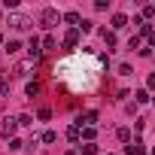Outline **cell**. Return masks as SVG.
I'll use <instances>...</instances> for the list:
<instances>
[{"mask_svg":"<svg viewBox=\"0 0 155 155\" xmlns=\"http://www.w3.org/2000/svg\"><path fill=\"white\" fill-rule=\"evenodd\" d=\"M64 21H67V25H79L82 18H79V12H67V15H64Z\"/></svg>","mask_w":155,"mask_h":155,"instance_id":"52a82bcc","label":"cell"},{"mask_svg":"<svg viewBox=\"0 0 155 155\" xmlns=\"http://www.w3.org/2000/svg\"><path fill=\"white\" fill-rule=\"evenodd\" d=\"M18 49H21V43H18V40H9V43H6V52H9V55H15Z\"/></svg>","mask_w":155,"mask_h":155,"instance_id":"ba28073f","label":"cell"},{"mask_svg":"<svg viewBox=\"0 0 155 155\" xmlns=\"http://www.w3.org/2000/svg\"><path fill=\"white\" fill-rule=\"evenodd\" d=\"M61 15H58V9H43V15H40V21H43V28H55V21H58Z\"/></svg>","mask_w":155,"mask_h":155,"instance_id":"6da1fadb","label":"cell"},{"mask_svg":"<svg viewBox=\"0 0 155 155\" xmlns=\"http://www.w3.org/2000/svg\"><path fill=\"white\" fill-rule=\"evenodd\" d=\"M104 40H107V46H116V34L113 31H104Z\"/></svg>","mask_w":155,"mask_h":155,"instance_id":"8fae6325","label":"cell"},{"mask_svg":"<svg viewBox=\"0 0 155 155\" xmlns=\"http://www.w3.org/2000/svg\"><path fill=\"white\" fill-rule=\"evenodd\" d=\"M9 25H12L15 31H25V28L31 25V18H28V15H12V18H9Z\"/></svg>","mask_w":155,"mask_h":155,"instance_id":"7a4b0ae2","label":"cell"},{"mask_svg":"<svg viewBox=\"0 0 155 155\" xmlns=\"http://www.w3.org/2000/svg\"><path fill=\"white\" fill-rule=\"evenodd\" d=\"M79 149H82L85 155H97V146H94V143H85V146H79Z\"/></svg>","mask_w":155,"mask_h":155,"instance_id":"9c48e42d","label":"cell"},{"mask_svg":"<svg viewBox=\"0 0 155 155\" xmlns=\"http://www.w3.org/2000/svg\"><path fill=\"white\" fill-rule=\"evenodd\" d=\"M28 52H31V58H40V52H43V49H40V40H37V37L31 40V46H28Z\"/></svg>","mask_w":155,"mask_h":155,"instance_id":"5b68a950","label":"cell"},{"mask_svg":"<svg viewBox=\"0 0 155 155\" xmlns=\"http://www.w3.org/2000/svg\"><path fill=\"white\" fill-rule=\"evenodd\" d=\"M143 152H146V149H143L140 143H134V146H128V155H143Z\"/></svg>","mask_w":155,"mask_h":155,"instance_id":"30bf717a","label":"cell"},{"mask_svg":"<svg viewBox=\"0 0 155 155\" xmlns=\"http://www.w3.org/2000/svg\"><path fill=\"white\" fill-rule=\"evenodd\" d=\"M6 91V79H0V94H3Z\"/></svg>","mask_w":155,"mask_h":155,"instance_id":"4fadbf2b","label":"cell"},{"mask_svg":"<svg viewBox=\"0 0 155 155\" xmlns=\"http://www.w3.org/2000/svg\"><path fill=\"white\" fill-rule=\"evenodd\" d=\"M113 28H116V31L128 28V18H125V15H116V18H113Z\"/></svg>","mask_w":155,"mask_h":155,"instance_id":"8992f818","label":"cell"},{"mask_svg":"<svg viewBox=\"0 0 155 155\" xmlns=\"http://www.w3.org/2000/svg\"><path fill=\"white\" fill-rule=\"evenodd\" d=\"M15 128H18V122H15V119H6V122H3V137L9 140V137L15 134Z\"/></svg>","mask_w":155,"mask_h":155,"instance_id":"3957f363","label":"cell"},{"mask_svg":"<svg viewBox=\"0 0 155 155\" xmlns=\"http://www.w3.org/2000/svg\"><path fill=\"white\" fill-rule=\"evenodd\" d=\"M67 155H76V152H67Z\"/></svg>","mask_w":155,"mask_h":155,"instance_id":"5bb4252c","label":"cell"},{"mask_svg":"<svg viewBox=\"0 0 155 155\" xmlns=\"http://www.w3.org/2000/svg\"><path fill=\"white\" fill-rule=\"evenodd\" d=\"M76 40H79V31L73 28V31H67V37H64V46L70 49V46H76Z\"/></svg>","mask_w":155,"mask_h":155,"instance_id":"277c9868","label":"cell"},{"mask_svg":"<svg viewBox=\"0 0 155 155\" xmlns=\"http://www.w3.org/2000/svg\"><path fill=\"white\" fill-rule=\"evenodd\" d=\"M55 140H58L55 131H46V134H43V143H55Z\"/></svg>","mask_w":155,"mask_h":155,"instance_id":"7c38bea8","label":"cell"}]
</instances>
